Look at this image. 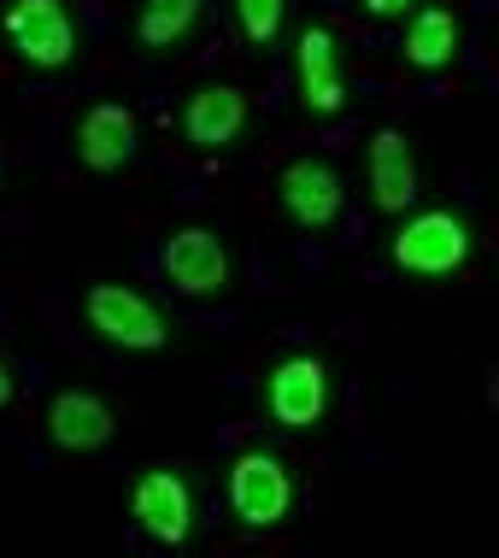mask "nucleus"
<instances>
[{
	"label": "nucleus",
	"instance_id": "obj_7",
	"mask_svg": "<svg viewBox=\"0 0 499 558\" xmlns=\"http://www.w3.org/2000/svg\"><path fill=\"white\" fill-rule=\"evenodd\" d=\"M341 206H346V183H341V171L329 159H294V165H282V177H277V213L294 223V230H329V223L341 218Z\"/></svg>",
	"mask_w": 499,
	"mask_h": 558
},
{
	"label": "nucleus",
	"instance_id": "obj_11",
	"mask_svg": "<svg viewBox=\"0 0 499 558\" xmlns=\"http://www.w3.org/2000/svg\"><path fill=\"white\" fill-rule=\"evenodd\" d=\"M41 429H48V441L59 452H100V447H112V435H118V412L100 395H88V388H59L48 400Z\"/></svg>",
	"mask_w": 499,
	"mask_h": 558
},
{
	"label": "nucleus",
	"instance_id": "obj_15",
	"mask_svg": "<svg viewBox=\"0 0 499 558\" xmlns=\"http://www.w3.org/2000/svg\"><path fill=\"white\" fill-rule=\"evenodd\" d=\"M200 19H206V0H142V12H135V41L171 53L200 29Z\"/></svg>",
	"mask_w": 499,
	"mask_h": 558
},
{
	"label": "nucleus",
	"instance_id": "obj_10",
	"mask_svg": "<svg viewBox=\"0 0 499 558\" xmlns=\"http://www.w3.org/2000/svg\"><path fill=\"white\" fill-rule=\"evenodd\" d=\"M71 147H77V165L95 177H112L135 165V147H142V130H135V112L118 107V100H95L77 130H71Z\"/></svg>",
	"mask_w": 499,
	"mask_h": 558
},
{
	"label": "nucleus",
	"instance_id": "obj_2",
	"mask_svg": "<svg viewBox=\"0 0 499 558\" xmlns=\"http://www.w3.org/2000/svg\"><path fill=\"white\" fill-rule=\"evenodd\" d=\"M83 324L95 329L106 347H124V353H154L171 341V324L147 294L124 289V282H95L83 294Z\"/></svg>",
	"mask_w": 499,
	"mask_h": 558
},
{
	"label": "nucleus",
	"instance_id": "obj_3",
	"mask_svg": "<svg viewBox=\"0 0 499 558\" xmlns=\"http://www.w3.org/2000/svg\"><path fill=\"white\" fill-rule=\"evenodd\" d=\"M0 29L29 71H65L77 59V19L65 0H12Z\"/></svg>",
	"mask_w": 499,
	"mask_h": 558
},
{
	"label": "nucleus",
	"instance_id": "obj_18",
	"mask_svg": "<svg viewBox=\"0 0 499 558\" xmlns=\"http://www.w3.org/2000/svg\"><path fill=\"white\" fill-rule=\"evenodd\" d=\"M12 405V371H7V359H0V412Z\"/></svg>",
	"mask_w": 499,
	"mask_h": 558
},
{
	"label": "nucleus",
	"instance_id": "obj_5",
	"mask_svg": "<svg viewBox=\"0 0 499 558\" xmlns=\"http://www.w3.org/2000/svg\"><path fill=\"white\" fill-rule=\"evenodd\" d=\"M130 518L154 547H183L194 535V482L171 464H147L130 488Z\"/></svg>",
	"mask_w": 499,
	"mask_h": 558
},
{
	"label": "nucleus",
	"instance_id": "obj_8",
	"mask_svg": "<svg viewBox=\"0 0 499 558\" xmlns=\"http://www.w3.org/2000/svg\"><path fill=\"white\" fill-rule=\"evenodd\" d=\"M265 412L282 429H317L329 412V365L317 353H289L265 383Z\"/></svg>",
	"mask_w": 499,
	"mask_h": 558
},
{
	"label": "nucleus",
	"instance_id": "obj_13",
	"mask_svg": "<svg viewBox=\"0 0 499 558\" xmlns=\"http://www.w3.org/2000/svg\"><path fill=\"white\" fill-rule=\"evenodd\" d=\"M417 201V154L405 130H376L370 142V206L376 213H405Z\"/></svg>",
	"mask_w": 499,
	"mask_h": 558
},
{
	"label": "nucleus",
	"instance_id": "obj_17",
	"mask_svg": "<svg viewBox=\"0 0 499 558\" xmlns=\"http://www.w3.org/2000/svg\"><path fill=\"white\" fill-rule=\"evenodd\" d=\"M412 7H417V0H365V12H370L376 24H388V19H405Z\"/></svg>",
	"mask_w": 499,
	"mask_h": 558
},
{
	"label": "nucleus",
	"instance_id": "obj_16",
	"mask_svg": "<svg viewBox=\"0 0 499 558\" xmlns=\"http://www.w3.org/2000/svg\"><path fill=\"white\" fill-rule=\"evenodd\" d=\"M235 24L253 48H270L289 24V0H235Z\"/></svg>",
	"mask_w": 499,
	"mask_h": 558
},
{
	"label": "nucleus",
	"instance_id": "obj_14",
	"mask_svg": "<svg viewBox=\"0 0 499 558\" xmlns=\"http://www.w3.org/2000/svg\"><path fill=\"white\" fill-rule=\"evenodd\" d=\"M459 12L452 7H417L412 24H405V65L412 71H441L459 53Z\"/></svg>",
	"mask_w": 499,
	"mask_h": 558
},
{
	"label": "nucleus",
	"instance_id": "obj_4",
	"mask_svg": "<svg viewBox=\"0 0 499 558\" xmlns=\"http://www.w3.org/2000/svg\"><path fill=\"white\" fill-rule=\"evenodd\" d=\"M471 259V223L447 206H429V213H412L394 235V265L412 270V277H452Z\"/></svg>",
	"mask_w": 499,
	"mask_h": 558
},
{
	"label": "nucleus",
	"instance_id": "obj_9",
	"mask_svg": "<svg viewBox=\"0 0 499 558\" xmlns=\"http://www.w3.org/2000/svg\"><path fill=\"white\" fill-rule=\"evenodd\" d=\"M294 88L300 107L312 118H336L346 107V77H341V48L329 24H306L294 36Z\"/></svg>",
	"mask_w": 499,
	"mask_h": 558
},
{
	"label": "nucleus",
	"instance_id": "obj_12",
	"mask_svg": "<svg viewBox=\"0 0 499 558\" xmlns=\"http://www.w3.org/2000/svg\"><path fill=\"white\" fill-rule=\"evenodd\" d=\"M247 118H253V100L235 83H206V88H194L183 107V135L194 147H230L241 142Z\"/></svg>",
	"mask_w": 499,
	"mask_h": 558
},
{
	"label": "nucleus",
	"instance_id": "obj_6",
	"mask_svg": "<svg viewBox=\"0 0 499 558\" xmlns=\"http://www.w3.org/2000/svg\"><path fill=\"white\" fill-rule=\"evenodd\" d=\"M159 270H165V282H171L177 294H188V300L223 294V289H230V277H235L223 235H218V230H206V223H183V230L165 235Z\"/></svg>",
	"mask_w": 499,
	"mask_h": 558
},
{
	"label": "nucleus",
	"instance_id": "obj_1",
	"mask_svg": "<svg viewBox=\"0 0 499 558\" xmlns=\"http://www.w3.org/2000/svg\"><path fill=\"white\" fill-rule=\"evenodd\" d=\"M294 511V476L277 452L247 447L230 459V518L241 530H282Z\"/></svg>",
	"mask_w": 499,
	"mask_h": 558
}]
</instances>
